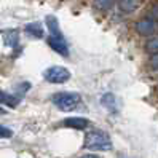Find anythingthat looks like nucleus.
Returning a JSON list of instances; mask_svg holds the SVG:
<instances>
[{
  "label": "nucleus",
  "instance_id": "nucleus-1",
  "mask_svg": "<svg viewBox=\"0 0 158 158\" xmlns=\"http://www.w3.org/2000/svg\"><path fill=\"white\" fill-rule=\"evenodd\" d=\"M85 148L93 150V152H107L112 148V139L104 131L93 129V131L86 133L85 136Z\"/></svg>",
  "mask_w": 158,
  "mask_h": 158
},
{
  "label": "nucleus",
  "instance_id": "nucleus-2",
  "mask_svg": "<svg viewBox=\"0 0 158 158\" xmlns=\"http://www.w3.org/2000/svg\"><path fill=\"white\" fill-rule=\"evenodd\" d=\"M53 104L56 106L62 112H72L73 109H77L78 104L81 102V96L78 93H72V91H61L53 94L51 98Z\"/></svg>",
  "mask_w": 158,
  "mask_h": 158
},
{
  "label": "nucleus",
  "instance_id": "nucleus-3",
  "mask_svg": "<svg viewBox=\"0 0 158 158\" xmlns=\"http://www.w3.org/2000/svg\"><path fill=\"white\" fill-rule=\"evenodd\" d=\"M43 78L48 83H56V85H61V83H66L70 78V72L62 67V66H51L43 72Z\"/></svg>",
  "mask_w": 158,
  "mask_h": 158
},
{
  "label": "nucleus",
  "instance_id": "nucleus-4",
  "mask_svg": "<svg viewBox=\"0 0 158 158\" xmlns=\"http://www.w3.org/2000/svg\"><path fill=\"white\" fill-rule=\"evenodd\" d=\"M48 45H50L56 53H59L61 56H69V46H67V42H66V39H64L62 32H61V34H53V35H50Z\"/></svg>",
  "mask_w": 158,
  "mask_h": 158
},
{
  "label": "nucleus",
  "instance_id": "nucleus-5",
  "mask_svg": "<svg viewBox=\"0 0 158 158\" xmlns=\"http://www.w3.org/2000/svg\"><path fill=\"white\" fill-rule=\"evenodd\" d=\"M134 27H136V32H137L139 35L150 37V35H153V34L156 32L158 24L153 23V21H150V19H147V18H142V19H139V21L134 24Z\"/></svg>",
  "mask_w": 158,
  "mask_h": 158
},
{
  "label": "nucleus",
  "instance_id": "nucleus-6",
  "mask_svg": "<svg viewBox=\"0 0 158 158\" xmlns=\"http://www.w3.org/2000/svg\"><path fill=\"white\" fill-rule=\"evenodd\" d=\"M64 125L72 129H85L89 126V122L83 117H69L64 120Z\"/></svg>",
  "mask_w": 158,
  "mask_h": 158
},
{
  "label": "nucleus",
  "instance_id": "nucleus-7",
  "mask_svg": "<svg viewBox=\"0 0 158 158\" xmlns=\"http://www.w3.org/2000/svg\"><path fill=\"white\" fill-rule=\"evenodd\" d=\"M142 3L144 0H118V8L123 13H134Z\"/></svg>",
  "mask_w": 158,
  "mask_h": 158
},
{
  "label": "nucleus",
  "instance_id": "nucleus-8",
  "mask_svg": "<svg viewBox=\"0 0 158 158\" xmlns=\"http://www.w3.org/2000/svg\"><path fill=\"white\" fill-rule=\"evenodd\" d=\"M101 104H102V107H106L109 112H117V98L112 93H106V94L101 98Z\"/></svg>",
  "mask_w": 158,
  "mask_h": 158
},
{
  "label": "nucleus",
  "instance_id": "nucleus-9",
  "mask_svg": "<svg viewBox=\"0 0 158 158\" xmlns=\"http://www.w3.org/2000/svg\"><path fill=\"white\" fill-rule=\"evenodd\" d=\"M26 32L31 34L32 37H35V39H42L45 31H43V26L40 23H31L26 26Z\"/></svg>",
  "mask_w": 158,
  "mask_h": 158
},
{
  "label": "nucleus",
  "instance_id": "nucleus-10",
  "mask_svg": "<svg viewBox=\"0 0 158 158\" xmlns=\"http://www.w3.org/2000/svg\"><path fill=\"white\" fill-rule=\"evenodd\" d=\"M147 19H150L153 23L158 24V0H152L150 5L147 6V11H145V16Z\"/></svg>",
  "mask_w": 158,
  "mask_h": 158
},
{
  "label": "nucleus",
  "instance_id": "nucleus-11",
  "mask_svg": "<svg viewBox=\"0 0 158 158\" xmlns=\"http://www.w3.org/2000/svg\"><path fill=\"white\" fill-rule=\"evenodd\" d=\"M18 102H19V98H16L13 94H8V93L0 91V104H6L8 107H16Z\"/></svg>",
  "mask_w": 158,
  "mask_h": 158
},
{
  "label": "nucleus",
  "instance_id": "nucleus-12",
  "mask_svg": "<svg viewBox=\"0 0 158 158\" xmlns=\"http://www.w3.org/2000/svg\"><path fill=\"white\" fill-rule=\"evenodd\" d=\"M145 51L150 54V56H153V54H158V35L155 37H150L147 42H145Z\"/></svg>",
  "mask_w": 158,
  "mask_h": 158
},
{
  "label": "nucleus",
  "instance_id": "nucleus-13",
  "mask_svg": "<svg viewBox=\"0 0 158 158\" xmlns=\"http://www.w3.org/2000/svg\"><path fill=\"white\" fill-rule=\"evenodd\" d=\"M117 0H93V5L94 8H98L99 11H109L110 8L115 5Z\"/></svg>",
  "mask_w": 158,
  "mask_h": 158
},
{
  "label": "nucleus",
  "instance_id": "nucleus-14",
  "mask_svg": "<svg viewBox=\"0 0 158 158\" xmlns=\"http://www.w3.org/2000/svg\"><path fill=\"white\" fill-rule=\"evenodd\" d=\"M46 26H48V29H50V35L61 34V29H59V24H58L56 16H46Z\"/></svg>",
  "mask_w": 158,
  "mask_h": 158
},
{
  "label": "nucleus",
  "instance_id": "nucleus-15",
  "mask_svg": "<svg viewBox=\"0 0 158 158\" xmlns=\"http://www.w3.org/2000/svg\"><path fill=\"white\" fill-rule=\"evenodd\" d=\"M11 136H13V131H11L10 128L0 125V139H8V137H11Z\"/></svg>",
  "mask_w": 158,
  "mask_h": 158
},
{
  "label": "nucleus",
  "instance_id": "nucleus-16",
  "mask_svg": "<svg viewBox=\"0 0 158 158\" xmlns=\"http://www.w3.org/2000/svg\"><path fill=\"white\" fill-rule=\"evenodd\" d=\"M148 66H150L152 69H158V54L150 56V59H148Z\"/></svg>",
  "mask_w": 158,
  "mask_h": 158
},
{
  "label": "nucleus",
  "instance_id": "nucleus-17",
  "mask_svg": "<svg viewBox=\"0 0 158 158\" xmlns=\"http://www.w3.org/2000/svg\"><path fill=\"white\" fill-rule=\"evenodd\" d=\"M81 158H99V155H94V153H88V155H83Z\"/></svg>",
  "mask_w": 158,
  "mask_h": 158
},
{
  "label": "nucleus",
  "instance_id": "nucleus-18",
  "mask_svg": "<svg viewBox=\"0 0 158 158\" xmlns=\"http://www.w3.org/2000/svg\"><path fill=\"white\" fill-rule=\"evenodd\" d=\"M0 114H5V109L2 107V104H0Z\"/></svg>",
  "mask_w": 158,
  "mask_h": 158
}]
</instances>
